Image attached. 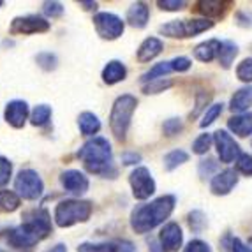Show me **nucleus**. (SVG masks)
Instances as JSON below:
<instances>
[{"label":"nucleus","mask_w":252,"mask_h":252,"mask_svg":"<svg viewBox=\"0 0 252 252\" xmlns=\"http://www.w3.org/2000/svg\"><path fill=\"white\" fill-rule=\"evenodd\" d=\"M175 208L173 196H160L152 203L138 206L130 215V226L136 233H148L162 224Z\"/></svg>","instance_id":"nucleus-1"},{"label":"nucleus","mask_w":252,"mask_h":252,"mask_svg":"<svg viewBox=\"0 0 252 252\" xmlns=\"http://www.w3.org/2000/svg\"><path fill=\"white\" fill-rule=\"evenodd\" d=\"M78 157L83 162L85 169L95 175H108V171L111 169V162H113L111 145L108 139L101 136L87 141L78 152Z\"/></svg>","instance_id":"nucleus-2"},{"label":"nucleus","mask_w":252,"mask_h":252,"mask_svg":"<svg viewBox=\"0 0 252 252\" xmlns=\"http://www.w3.org/2000/svg\"><path fill=\"white\" fill-rule=\"evenodd\" d=\"M136 106H138V99L134 95H129V94L120 95L115 101L111 115H109V127H111V132L118 141L126 139L127 129L130 126V118H132Z\"/></svg>","instance_id":"nucleus-3"},{"label":"nucleus","mask_w":252,"mask_h":252,"mask_svg":"<svg viewBox=\"0 0 252 252\" xmlns=\"http://www.w3.org/2000/svg\"><path fill=\"white\" fill-rule=\"evenodd\" d=\"M90 214H92V205L89 201L65 199V201H60L55 208V222L60 227H69L89 220Z\"/></svg>","instance_id":"nucleus-4"},{"label":"nucleus","mask_w":252,"mask_h":252,"mask_svg":"<svg viewBox=\"0 0 252 252\" xmlns=\"http://www.w3.org/2000/svg\"><path fill=\"white\" fill-rule=\"evenodd\" d=\"M21 227L29 233L35 242H41L42 238H46L51 233V217L48 210L39 208V210H30L23 217V224Z\"/></svg>","instance_id":"nucleus-5"},{"label":"nucleus","mask_w":252,"mask_h":252,"mask_svg":"<svg viewBox=\"0 0 252 252\" xmlns=\"http://www.w3.org/2000/svg\"><path fill=\"white\" fill-rule=\"evenodd\" d=\"M14 189H16L18 196L23 199H37L42 194V180L34 169H21L18 173L16 180H14Z\"/></svg>","instance_id":"nucleus-6"},{"label":"nucleus","mask_w":252,"mask_h":252,"mask_svg":"<svg viewBox=\"0 0 252 252\" xmlns=\"http://www.w3.org/2000/svg\"><path fill=\"white\" fill-rule=\"evenodd\" d=\"M48 30H50V21H46L41 16H35V14H29V16L14 18L9 32L13 35H30L42 34Z\"/></svg>","instance_id":"nucleus-7"},{"label":"nucleus","mask_w":252,"mask_h":252,"mask_svg":"<svg viewBox=\"0 0 252 252\" xmlns=\"http://www.w3.org/2000/svg\"><path fill=\"white\" fill-rule=\"evenodd\" d=\"M97 34L102 39H117L124 34V21L113 13H99L94 16Z\"/></svg>","instance_id":"nucleus-8"},{"label":"nucleus","mask_w":252,"mask_h":252,"mask_svg":"<svg viewBox=\"0 0 252 252\" xmlns=\"http://www.w3.org/2000/svg\"><path fill=\"white\" fill-rule=\"evenodd\" d=\"M132 194L136 199H148L156 192V182L147 168H136L129 177Z\"/></svg>","instance_id":"nucleus-9"},{"label":"nucleus","mask_w":252,"mask_h":252,"mask_svg":"<svg viewBox=\"0 0 252 252\" xmlns=\"http://www.w3.org/2000/svg\"><path fill=\"white\" fill-rule=\"evenodd\" d=\"M214 141H215V147H217L219 159L222 160V162L229 164L235 159L238 160V157L242 156V154H240L238 143L227 134L226 130H217L214 134Z\"/></svg>","instance_id":"nucleus-10"},{"label":"nucleus","mask_w":252,"mask_h":252,"mask_svg":"<svg viewBox=\"0 0 252 252\" xmlns=\"http://www.w3.org/2000/svg\"><path fill=\"white\" fill-rule=\"evenodd\" d=\"M60 182H62L63 189L67 192L74 194V196H81L89 190V178L85 177L83 173L78 169H67L60 175Z\"/></svg>","instance_id":"nucleus-11"},{"label":"nucleus","mask_w":252,"mask_h":252,"mask_svg":"<svg viewBox=\"0 0 252 252\" xmlns=\"http://www.w3.org/2000/svg\"><path fill=\"white\" fill-rule=\"evenodd\" d=\"M160 245H162L164 252H175L182 247V242H184V235H182V229L178 224L169 222L162 227V231L159 235Z\"/></svg>","instance_id":"nucleus-12"},{"label":"nucleus","mask_w":252,"mask_h":252,"mask_svg":"<svg viewBox=\"0 0 252 252\" xmlns=\"http://www.w3.org/2000/svg\"><path fill=\"white\" fill-rule=\"evenodd\" d=\"M236 184H238V175L235 169H224L212 178L210 189L215 196H224V194L231 192Z\"/></svg>","instance_id":"nucleus-13"},{"label":"nucleus","mask_w":252,"mask_h":252,"mask_svg":"<svg viewBox=\"0 0 252 252\" xmlns=\"http://www.w3.org/2000/svg\"><path fill=\"white\" fill-rule=\"evenodd\" d=\"M27 117H29V104L25 101H11L5 106V120L14 129L25 126Z\"/></svg>","instance_id":"nucleus-14"},{"label":"nucleus","mask_w":252,"mask_h":252,"mask_svg":"<svg viewBox=\"0 0 252 252\" xmlns=\"http://www.w3.org/2000/svg\"><path fill=\"white\" fill-rule=\"evenodd\" d=\"M148 18H150V11H148L147 4H143V2H136L127 11V21L134 29H143L148 23Z\"/></svg>","instance_id":"nucleus-15"},{"label":"nucleus","mask_w":252,"mask_h":252,"mask_svg":"<svg viewBox=\"0 0 252 252\" xmlns=\"http://www.w3.org/2000/svg\"><path fill=\"white\" fill-rule=\"evenodd\" d=\"M220 44L222 42L217 41V39H210V41L201 42L194 48V57L201 62H212L215 57H219V51H220Z\"/></svg>","instance_id":"nucleus-16"},{"label":"nucleus","mask_w":252,"mask_h":252,"mask_svg":"<svg viewBox=\"0 0 252 252\" xmlns=\"http://www.w3.org/2000/svg\"><path fill=\"white\" fill-rule=\"evenodd\" d=\"M227 127L235 132L240 138H245V136L252 134V113H242L236 115V117L229 118Z\"/></svg>","instance_id":"nucleus-17"},{"label":"nucleus","mask_w":252,"mask_h":252,"mask_svg":"<svg viewBox=\"0 0 252 252\" xmlns=\"http://www.w3.org/2000/svg\"><path fill=\"white\" fill-rule=\"evenodd\" d=\"M162 51V42L157 37H148L141 42L138 50V60L139 62H150Z\"/></svg>","instance_id":"nucleus-18"},{"label":"nucleus","mask_w":252,"mask_h":252,"mask_svg":"<svg viewBox=\"0 0 252 252\" xmlns=\"http://www.w3.org/2000/svg\"><path fill=\"white\" fill-rule=\"evenodd\" d=\"M231 5V2H220V0H201L198 2V11L205 16L219 18L224 16L227 7Z\"/></svg>","instance_id":"nucleus-19"},{"label":"nucleus","mask_w":252,"mask_h":252,"mask_svg":"<svg viewBox=\"0 0 252 252\" xmlns=\"http://www.w3.org/2000/svg\"><path fill=\"white\" fill-rule=\"evenodd\" d=\"M126 74H127V71H126V67H124V63L118 62V60H111V62H108L104 71H102V80L108 85H115V83H118V81L126 80Z\"/></svg>","instance_id":"nucleus-20"},{"label":"nucleus","mask_w":252,"mask_h":252,"mask_svg":"<svg viewBox=\"0 0 252 252\" xmlns=\"http://www.w3.org/2000/svg\"><path fill=\"white\" fill-rule=\"evenodd\" d=\"M7 240H9V244L13 245V247H16V249H30V247H34V245L37 244V242H35V240L32 238V236H30L21 226L11 229Z\"/></svg>","instance_id":"nucleus-21"},{"label":"nucleus","mask_w":252,"mask_h":252,"mask_svg":"<svg viewBox=\"0 0 252 252\" xmlns=\"http://www.w3.org/2000/svg\"><path fill=\"white\" fill-rule=\"evenodd\" d=\"M78 126H80L81 134L94 136L101 130V120H99L94 113L85 111V113H81L80 118H78Z\"/></svg>","instance_id":"nucleus-22"},{"label":"nucleus","mask_w":252,"mask_h":252,"mask_svg":"<svg viewBox=\"0 0 252 252\" xmlns=\"http://www.w3.org/2000/svg\"><path fill=\"white\" fill-rule=\"evenodd\" d=\"M251 104H252V87H245V89H240L233 95L231 111H236V113L242 115V111H245Z\"/></svg>","instance_id":"nucleus-23"},{"label":"nucleus","mask_w":252,"mask_h":252,"mask_svg":"<svg viewBox=\"0 0 252 252\" xmlns=\"http://www.w3.org/2000/svg\"><path fill=\"white\" fill-rule=\"evenodd\" d=\"M20 196L13 190H0V214H11L20 206Z\"/></svg>","instance_id":"nucleus-24"},{"label":"nucleus","mask_w":252,"mask_h":252,"mask_svg":"<svg viewBox=\"0 0 252 252\" xmlns=\"http://www.w3.org/2000/svg\"><path fill=\"white\" fill-rule=\"evenodd\" d=\"M238 55V48H236L235 42L231 41H226L220 44V51H219V62L222 65L224 69H227L229 65L233 63L235 57Z\"/></svg>","instance_id":"nucleus-25"},{"label":"nucleus","mask_w":252,"mask_h":252,"mask_svg":"<svg viewBox=\"0 0 252 252\" xmlns=\"http://www.w3.org/2000/svg\"><path fill=\"white\" fill-rule=\"evenodd\" d=\"M160 32L168 37H187V32H185V21L182 20H173L166 25L160 27Z\"/></svg>","instance_id":"nucleus-26"},{"label":"nucleus","mask_w":252,"mask_h":252,"mask_svg":"<svg viewBox=\"0 0 252 252\" xmlns=\"http://www.w3.org/2000/svg\"><path fill=\"white\" fill-rule=\"evenodd\" d=\"M187 160H189V154H187V152L173 150L164 157V168L168 169V171H171V169L178 168V166H182V164L187 162Z\"/></svg>","instance_id":"nucleus-27"},{"label":"nucleus","mask_w":252,"mask_h":252,"mask_svg":"<svg viewBox=\"0 0 252 252\" xmlns=\"http://www.w3.org/2000/svg\"><path fill=\"white\" fill-rule=\"evenodd\" d=\"M214 27V21L210 20H189L185 21V32H187V37H192V35H198L205 30H210Z\"/></svg>","instance_id":"nucleus-28"},{"label":"nucleus","mask_w":252,"mask_h":252,"mask_svg":"<svg viewBox=\"0 0 252 252\" xmlns=\"http://www.w3.org/2000/svg\"><path fill=\"white\" fill-rule=\"evenodd\" d=\"M171 71H173L171 62H160V63H156V65H154L150 71L145 72L141 80H143V81L160 80V78H164V74H168V72H171Z\"/></svg>","instance_id":"nucleus-29"},{"label":"nucleus","mask_w":252,"mask_h":252,"mask_svg":"<svg viewBox=\"0 0 252 252\" xmlns=\"http://www.w3.org/2000/svg\"><path fill=\"white\" fill-rule=\"evenodd\" d=\"M50 117H51V108L46 104H41V106H35L30 120H32V126L39 127V126H44L50 120Z\"/></svg>","instance_id":"nucleus-30"},{"label":"nucleus","mask_w":252,"mask_h":252,"mask_svg":"<svg viewBox=\"0 0 252 252\" xmlns=\"http://www.w3.org/2000/svg\"><path fill=\"white\" fill-rule=\"evenodd\" d=\"M212 141H214V136H212V134H201V136H198V138H196V141L192 143L194 154H199V156L206 154V152H208V148H210Z\"/></svg>","instance_id":"nucleus-31"},{"label":"nucleus","mask_w":252,"mask_h":252,"mask_svg":"<svg viewBox=\"0 0 252 252\" xmlns=\"http://www.w3.org/2000/svg\"><path fill=\"white\" fill-rule=\"evenodd\" d=\"M115 244H81L78 252H115Z\"/></svg>","instance_id":"nucleus-32"},{"label":"nucleus","mask_w":252,"mask_h":252,"mask_svg":"<svg viewBox=\"0 0 252 252\" xmlns=\"http://www.w3.org/2000/svg\"><path fill=\"white\" fill-rule=\"evenodd\" d=\"M236 76L245 83L252 81V59H245L240 62V65L236 67Z\"/></svg>","instance_id":"nucleus-33"},{"label":"nucleus","mask_w":252,"mask_h":252,"mask_svg":"<svg viewBox=\"0 0 252 252\" xmlns=\"http://www.w3.org/2000/svg\"><path fill=\"white\" fill-rule=\"evenodd\" d=\"M169 87H171V81L160 78V80H154L148 85H145L143 92L145 94H159V92H164L166 89H169Z\"/></svg>","instance_id":"nucleus-34"},{"label":"nucleus","mask_w":252,"mask_h":252,"mask_svg":"<svg viewBox=\"0 0 252 252\" xmlns=\"http://www.w3.org/2000/svg\"><path fill=\"white\" fill-rule=\"evenodd\" d=\"M236 169L245 177H252V156L249 154H242L236 160Z\"/></svg>","instance_id":"nucleus-35"},{"label":"nucleus","mask_w":252,"mask_h":252,"mask_svg":"<svg viewBox=\"0 0 252 252\" xmlns=\"http://www.w3.org/2000/svg\"><path fill=\"white\" fill-rule=\"evenodd\" d=\"M220 113H222V104H212L210 108L206 109V113H205V117H203V120H201V124H199V126L208 127L210 124L215 122V118H217Z\"/></svg>","instance_id":"nucleus-36"},{"label":"nucleus","mask_w":252,"mask_h":252,"mask_svg":"<svg viewBox=\"0 0 252 252\" xmlns=\"http://www.w3.org/2000/svg\"><path fill=\"white\" fill-rule=\"evenodd\" d=\"M189 226H190V229L192 231H196V233H199L203 229V227L206 226V219H205V215H203V212H190L189 214Z\"/></svg>","instance_id":"nucleus-37"},{"label":"nucleus","mask_w":252,"mask_h":252,"mask_svg":"<svg viewBox=\"0 0 252 252\" xmlns=\"http://www.w3.org/2000/svg\"><path fill=\"white\" fill-rule=\"evenodd\" d=\"M11 173H13V166L5 157H0V187L9 184L11 180Z\"/></svg>","instance_id":"nucleus-38"},{"label":"nucleus","mask_w":252,"mask_h":252,"mask_svg":"<svg viewBox=\"0 0 252 252\" xmlns=\"http://www.w3.org/2000/svg\"><path fill=\"white\" fill-rule=\"evenodd\" d=\"M164 129V134L166 136H175L178 134L182 130V120L180 118H169V120H166L162 126Z\"/></svg>","instance_id":"nucleus-39"},{"label":"nucleus","mask_w":252,"mask_h":252,"mask_svg":"<svg viewBox=\"0 0 252 252\" xmlns=\"http://www.w3.org/2000/svg\"><path fill=\"white\" fill-rule=\"evenodd\" d=\"M42 11L51 18H57L63 13V5L60 2H44L42 4Z\"/></svg>","instance_id":"nucleus-40"},{"label":"nucleus","mask_w":252,"mask_h":252,"mask_svg":"<svg viewBox=\"0 0 252 252\" xmlns=\"http://www.w3.org/2000/svg\"><path fill=\"white\" fill-rule=\"evenodd\" d=\"M215 169H217V162H215L214 159H205L199 162V175H201L203 178L210 177Z\"/></svg>","instance_id":"nucleus-41"},{"label":"nucleus","mask_w":252,"mask_h":252,"mask_svg":"<svg viewBox=\"0 0 252 252\" xmlns=\"http://www.w3.org/2000/svg\"><path fill=\"white\" fill-rule=\"evenodd\" d=\"M184 252H212V249H210V245L201 242V240H192V242L187 244Z\"/></svg>","instance_id":"nucleus-42"},{"label":"nucleus","mask_w":252,"mask_h":252,"mask_svg":"<svg viewBox=\"0 0 252 252\" xmlns=\"http://www.w3.org/2000/svg\"><path fill=\"white\" fill-rule=\"evenodd\" d=\"M157 5L160 9H166V11H180L185 7V2H182V0H159Z\"/></svg>","instance_id":"nucleus-43"},{"label":"nucleus","mask_w":252,"mask_h":252,"mask_svg":"<svg viewBox=\"0 0 252 252\" xmlns=\"http://www.w3.org/2000/svg\"><path fill=\"white\" fill-rule=\"evenodd\" d=\"M37 62H39V65H41L42 69H55V63H57V59H55L53 55L51 53H41L37 57Z\"/></svg>","instance_id":"nucleus-44"},{"label":"nucleus","mask_w":252,"mask_h":252,"mask_svg":"<svg viewBox=\"0 0 252 252\" xmlns=\"http://www.w3.org/2000/svg\"><path fill=\"white\" fill-rule=\"evenodd\" d=\"M171 65H173V71L184 72L187 69H190V60L187 57H177V59L171 60Z\"/></svg>","instance_id":"nucleus-45"},{"label":"nucleus","mask_w":252,"mask_h":252,"mask_svg":"<svg viewBox=\"0 0 252 252\" xmlns=\"http://www.w3.org/2000/svg\"><path fill=\"white\" fill-rule=\"evenodd\" d=\"M231 252H252V249L247 244H244L240 238L231 240Z\"/></svg>","instance_id":"nucleus-46"},{"label":"nucleus","mask_w":252,"mask_h":252,"mask_svg":"<svg viewBox=\"0 0 252 252\" xmlns=\"http://www.w3.org/2000/svg\"><path fill=\"white\" fill-rule=\"evenodd\" d=\"M139 154H124V157H122V160H124V164H136V162H139Z\"/></svg>","instance_id":"nucleus-47"},{"label":"nucleus","mask_w":252,"mask_h":252,"mask_svg":"<svg viewBox=\"0 0 252 252\" xmlns=\"http://www.w3.org/2000/svg\"><path fill=\"white\" fill-rule=\"evenodd\" d=\"M115 252H134V247L130 244H127V242H122V244H117Z\"/></svg>","instance_id":"nucleus-48"},{"label":"nucleus","mask_w":252,"mask_h":252,"mask_svg":"<svg viewBox=\"0 0 252 252\" xmlns=\"http://www.w3.org/2000/svg\"><path fill=\"white\" fill-rule=\"evenodd\" d=\"M48 252H67V247L63 244H59V245H55L53 249H50Z\"/></svg>","instance_id":"nucleus-49"},{"label":"nucleus","mask_w":252,"mask_h":252,"mask_svg":"<svg viewBox=\"0 0 252 252\" xmlns=\"http://www.w3.org/2000/svg\"><path fill=\"white\" fill-rule=\"evenodd\" d=\"M247 245H249V247L252 249V238H249V244H247Z\"/></svg>","instance_id":"nucleus-50"},{"label":"nucleus","mask_w":252,"mask_h":252,"mask_svg":"<svg viewBox=\"0 0 252 252\" xmlns=\"http://www.w3.org/2000/svg\"><path fill=\"white\" fill-rule=\"evenodd\" d=\"M0 5H2V2H0Z\"/></svg>","instance_id":"nucleus-51"},{"label":"nucleus","mask_w":252,"mask_h":252,"mask_svg":"<svg viewBox=\"0 0 252 252\" xmlns=\"http://www.w3.org/2000/svg\"><path fill=\"white\" fill-rule=\"evenodd\" d=\"M0 252H4V251H0Z\"/></svg>","instance_id":"nucleus-52"}]
</instances>
